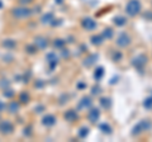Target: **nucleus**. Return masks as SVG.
Instances as JSON below:
<instances>
[{
	"instance_id": "39",
	"label": "nucleus",
	"mask_w": 152,
	"mask_h": 142,
	"mask_svg": "<svg viewBox=\"0 0 152 142\" xmlns=\"http://www.w3.org/2000/svg\"><path fill=\"white\" fill-rule=\"evenodd\" d=\"M57 3H60V4H61V3H62V0H57Z\"/></svg>"
},
{
	"instance_id": "18",
	"label": "nucleus",
	"mask_w": 152,
	"mask_h": 142,
	"mask_svg": "<svg viewBox=\"0 0 152 142\" xmlns=\"http://www.w3.org/2000/svg\"><path fill=\"white\" fill-rule=\"evenodd\" d=\"M102 37L104 38V41H109V40H112L113 38V36H114V31L110 27H107V28H104V31L100 33Z\"/></svg>"
},
{
	"instance_id": "25",
	"label": "nucleus",
	"mask_w": 152,
	"mask_h": 142,
	"mask_svg": "<svg viewBox=\"0 0 152 142\" xmlns=\"http://www.w3.org/2000/svg\"><path fill=\"white\" fill-rule=\"evenodd\" d=\"M143 107L146 108V109H152V95L147 97L143 100Z\"/></svg>"
},
{
	"instance_id": "8",
	"label": "nucleus",
	"mask_w": 152,
	"mask_h": 142,
	"mask_svg": "<svg viewBox=\"0 0 152 142\" xmlns=\"http://www.w3.org/2000/svg\"><path fill=\"white\" fill-rule=\"evenodd\" d=\"M81 27L84 28L85 31L91 32V31H95V29H96L98 23L95 22L91 17H85V18H83V20H81Z\"/></svg>"
},
{
	"instance_id": "35",
	"label": "nucleus",
	"mask_w": 152,
	"mask_h": 142,
	"mask_svg": "<svg viewBox=\"0 0 152 142\" xmlns=\"http://www.w3.org/2000/svg\"><path fill=\"white\" fill-rule=\"evenodd\" d=\"M61 50H62V56H64V57L67 59L69 56H70V52H69V50H66V51H65V48H61Z\"/></svg>"
},
{
	"instance_id": "38",
	"label": "nucleus",
	"mask_w": 152,
	"mask_h": 142,
	"mask_svg": "<svg viewBox=\"0 0 152 142\" xmlns=\"http://www.w3.org/2000/svg\"><path fill=\"white\" fill-rule=\"evenodd\" d=\"M4 109H5V104H3L1 102H0V112L4 111Z\"/></svg>"
},
{
	"instance_id": "22",
	"label": "nucleus",
	"mask_w": 152,
	"mask_h": 142,
	"mask_svg": "<svg viewBox=\"0 0 152 142\" xmlns=\"http://www.w3.org/2000/svg\"><path fill=\"white\" fill-rule=\"evenodd\" d=\"M127 18L126 17H123V15H118V17H114V19H113V23L115 24L117 27H123V26H126L127 24Z\"/></svg>"
},
{
	"instance_id": "36",
	"label": "nucleus",
	"mask_w": 152,
	"mask_h": 142,
	"mask_svg": "<svg viewBox=\"0 0 152 142\" xmlns=\"http://www.w3.org/2000/svg\"><path fill=\"white\" fill-rule=\"evenodd\" d=\"M86 86H88V85L85 84V83H79V84H77V88L80 89V90H83V89H85Z\"/></svg>"
},
{
	"instance_id": "13",
	"label": "nucleus",
	"mask_w": 152,
	"mask_h": 142,
	"mask_svg": "<svg viewBox=\"0 0 152 142\" xmlns=\"http://www.w3.org/2000/svg\"><path fill=\"white\" fill-rule=\"evenodd\" d=\"M64 118L67 122L70 123H72V122H76L79 119V114H77V111H75V109H69V111H66L65 112V114H64Z\"/></svg>"
},
{
	"instance_id": "26",
	"label": "nucleus",
	"mask_w": 152,
	"mask_h": 142,
	"mask_svg": "<svg viewBox=\"0 0 152 142\" xmlns=\"http://www.w3.org/2000/svg\"><path fill=\"white\" fill-rule=\"evenodd\" d=\"M3 46H5V47H8L9 50H12V48H14V47L17 46V43L14 41H12V40H7V41L3 42Z\"/></svg>"
},
{
	"instance_id": "4",
	"label": "nucleus",
	"mask_w": 152,
	"mask_h": 142,
	"mask_svg": "<svg viewBox=\"0 0 152 142\" xmlns=\"http://www.w3.org/2000/svg\"><path fill=\"white\" fill-rule=\"evenodd\" d=\"M147 62H148V57H147V55H145V53H140V55H137L136 57L132 59V66L136 70H140V71L145 69Z\"/></svg>"
},
{
	"instance_id": "27",
	"label": "nucleus",
	"mask_w": 152,
	"mask_h": 142,
	"mask_svg": "<svg viewBox=\"0 0 152 142\" xmlns=\"http://www.w3.org/2000/svg\"><path fill=\"white\" fill-rule=\"evenodd\" d=\"M53 46L56 47V48H64V46H65V41L64 40H61V38H57V40H55V42H53Z\"/></svg>"
},
{
	"instance_id": "21",
	"label": "nucleus",
	"mask_w": 152,
	"mask_h": 142,
	"mask_svg": "<svg viewBox=\"0 0 152 142\" xmlns=\"http://www.w3.org/2000/svg\"><path fill=\"white\" fill-rule=\"evenodd\" d=\"M90 41H91V43H93L94 46H96V47L102 46V45L104 43V38L102 37V34H94V36H91Z\"/></svg>"
},
{
	"instance_id": "28",
	"label": "nucleus",
	"mask_w": 152,
	"mask_h": 142,
	"mask_svg": "<svg viewBox=\"0 0 152 142\" xmlns=\"http://www.w3.org/2000/svg\"><path fill=\"white\" fill-rule=\"evenodd\" d=\"M122 57H123V55H122V52H119V51H115L113 53V61L114 62H118V61H121L122 60Z\"/></svg>"
},
{
	"instance_id": "2",
	"label": "nucleus",
	"mask_w": 152,
	"mask_h": 142,
	"mask_svg": "<svg viewBox=\"0 0 152 142\" xmlns=\"http://www.w3.org/2000/svg\"><path fill=\"white\" fill-rule=\"evenodd\" d=\"M152 130V122L150 119H142L132 128V136H140L143 132H148Z\"/></svg>"
},
{
	"instance_id": "15",
	"label": "nucleus",
	"mask_w": 152,
	"mask_h": 142,
	"mask_svg": "<svg viewBox=\"0 0 152 142\" xmlns=\"http://www.w3.org/2000/svg\"><path fill=\"white\" fill-rule=\"evenodd\" d=\"M7 108H8L9 113H12V114H15V113H18L19 109H20V103L13 100V102L9 103V105H8Z\"/></svg>"
},
{
	"instance_id": "32",
	"label": "nucleus",
	"mask_w": 152,
	"mask_h": 142,
	"mask_svg": "<svg viewBox=\"0 0 152 142\" xmlns=\"http://www.w3.org/2000/svg\"><path fill=\"white\" fill-rule=\"evenodd\" d=\"M4 95L8 97V98H12V97H13V91H12V89H9V88L4 89Z\"/></svg>"
},
{
	"instance_id": "10",
	"label": "nucleus",
	"mask_w": 152,
	"mask_h": 142,
	"mask_svg": "<svg viewBox=\"0 0 152 142\" xmlns=\"http://www.w3.org/2000/svg\"><path fill=\"white\" fill-rule=\"evenodd\" d=\"M98 59H99V55L98 53H90L83 61V65L85 66V67H91V66H94L95 64H96Z\"/></svg>"
},
{
	"instance_id": "3",
	"label": "nucleus",
	"mask_w": 152,
	"mask_h": 142,
	"mask_svg": "<svg viewBox=\"0 0 152 142\" xmlns=\"http://www.w3.org/2000/svg\"><path fill=\"white\" fill-rule=\"evenodd\" d=\"M142 12V4L140 0H129L126 5V13L129 17H136Z\"/></svg>"
},
{
	"instance_id": "17",
	"label": "nucleus",
	"mask_w": 152,
	"mask_h": 142,
	"mask_svg": "<svg viewBox=\"0 0 152 142\" xmlns=\"http://www.w3.org/2000/svg\"><path fill=\"white\" fill-rule=\"evenodd\" d=\"M99 130H100L104 135H112V133H113L112 126L109 124V123H107V122L100 123V124H99Z\"/></svg>"
},
{
	"instance_id": "31",
	"label": "nucleus",
	"mask_w": 152,
	"mask_h": 142,
	"mask_svg": "<svg viewBox=\"0 0 152 142\" xmlns=\"http://www.w3.org/2000/svg\"><path fill=\"white\" fill-rule=\"evenodd\" d=\"M34 0H18V4L19 5H29V4H32Z\"/></svg>"
},
{
	"instance_id": "33",
	"label": "nucleus",
	"mask_w": 152,
	"mask_h": 142,
	"mask_svg": "<svg viewBox=\"0 0 152 142\" xmlns=\"http://www.w3.org/2000/svg\"><path fill=\"white\" fill-rule=\"evenodd\" d=\"M27 51L29 52V53H36V51H37V47L33 45V46H27Z\"/></svg>"
},
{
	"instance_id": "11",
	"label": "nucleus",
	"mask_w": 152,
	"mask_h": 142,
	"mask_svg": "<svg viewBox=\"0 0 152 142\" xmlns=\"http://www.w3.org/2000/svg\"><path fill=\"white\" fill-rule=\"evenodd\" d=\"M46 60H47V64H48L50 69H55L57 65H58V57H57V55L55 52H50V53H47L46 56Z\"/></svg>"
},
{
	"instance_id": "5",
	"label": "nucleus",
	"mask_w": 152,
	"mask_h": 142,
	"mask_svg": "<svg viewBox=\"0 0 152 142\" xmlns=\"http://www.w3.org/2000/svg\"><path fill=\"white\" fill-rule=\"evenodd\" d=\"M115 43H117L118 47H121V48H126V47H128L132 43V38L127 32H122V33L118 34L117 40H115Z\"/></svg>"
},
{
	"instance_id": "24",
	"label": "nucleus",
	"mask_w": 152,
	"mask_h": 142,
	"mask_svg": "<svg viewBox=\"0 0 152 142\" xmlns=\"http://www.w3.org/2000/svg\"><path fill=\"white\" fill-rule=\"evenodd\" d=\"M19 100H20V103H23V104H28L29 100H31L29 94L28 93H22L20 95H19Z\"/></svg>"
},
{
	"instance_id": "1",
	"label": "nucleus",
	"mask_w": 152,
	"mask_h": 142,
	"mask_svg": "<svg viewBox=\"0 0 152 142\" xmlns=\"http://www.w3.org/2000/svg\"><path fill=\"white\" fill-rule=\"evenodd\" d=\"M12 17L15 18L18 20H24L31 18V15L33 14V12L31 10L27 5H18V7H14L12 9Z\"/></svg>"
},
{
	"instance_id": "14",
	"label": "nucleus",
	"mask_w": 152,
	"mask_h": 142,
	"mask_svg": "<svg viewBox=\"0 0 152 142\" xmlns=\"http://www.w3.org/2000/svg\"><path fill=\"white\" fill-rule=\"evenodd\" d=\"M57 122V118L53 114H46L43 118H42V124L46 127H52L55 126Z\"/></svg>"
},
{
	"instance_id": "7",
	"label": "nucleus",
	"mask_w": 152,
	"mask_h": 142,
	"mask_svg": "<svg viewBox=\"0 0 152 142\" xmlns=\"http://www.w3.org/2000/svg\"><path fill=\"white\" fill-rule=\"evenodd\" d=\"M13 132H14V124L10 121L9 119L0 121V133L4 136H8V135H12Z\"/></svg>"
},
{
	"instance_id": "23",
	"label": "nucleus",
	"mask_w": 152,
	"mask_h": 142,
	"mask_svg": "<svg viewBox=\"0 0 152 142\" xmlns=\"http://www.w3.org/2000/svg\"><path fill=\"white\" fill-rule=\"evenodd\" d=\"M89 133H90V128H89V127H86V126H83L79 130V132H77V136H79V138L84 140V138H86V137L89 136Z\"/></svg>"
},
{
	"instance_id": "12",
	"label": "nucleus",
	"mask_w": 152,
	"mask_h": 142,
	"mask_svg": "<svg viewBox=\"0 0 152 142\" xmlns=\"http://www.w3.org/2000/svg\"><path fill=\"white\" fill-rule=\"evenodd\" d=\"M33 45L37 47V50H45L47 46H48V41H47L46 37H42V36H38L34 38V42Z\"/></svg>"
},
{
	"instance_id": "37",
	"label": "nucleus",
	"mask_w": 152,
	"mask_h": 142,
	"mask_svg": "<svg viewBox=\"0 0 152 142\" xmlns=\"http://www.w3.org/2000/svg\"><path fill=\"white\" fill-rule=\"evenodd\" d=\"M24 135H27V136H31V135H32L31 127H28V128H24Z\"/></svg>"
},
{
	"instance_id": "34",
	"label": "nucleus",
	"mask_w": 152,
	"mask_h": 142,
	"mask_svg": "<svg viewBox=\"0 0 152 142\" xmlns=\"http://www.w3.org/2000/svg\"><path fill=\"white\" fill-rule=\"evenodd\" d=\"M34 111H36L37 113H42V112L45 111V107H43V105H38V107L34 108Z\"/></svg>"
},
{
	"instance_id": "30",
	"label": "nucleus",
	"mask_w": 152,
	"mask_h": 142,
	"mask_svg": "<svg viewBox=\"0 0 152 142\" xmlns=\"http://www.w3.org/2000/svg\"><path fill=\"white\" fill-rule=\"evenodd\" d=\"M100 93H102V88L100 86H98V85L93 86V89H91V94H93V95H99Z\"/></svg>"
},
{
	"instance_id": "16",
	"label": "nucleus",
	"mask_w": 152,
	"mask_h": 142,
	"mask_svg": "<svg viewBox=\"0 0 152 142\" xmlns=\"http://www.w3.org/2000/svg\"><path fill=\"white\" fill-rule=\"evenodd\" d=\"M99 103H100V105L103 109H110L112 108V99L110 98H108V97H103L99 99Z\"/></svg>"
},
{
	"instance_id": "29",
	"label": "nucleus",
	"mask_w": 152,
	"mask_h": 142,
	"mask_svg": "<svg viewBox=\"0 0 152 142\" xmlns=\"http://www.w3.org/2000/svg\"><path fill=\"white\" fill-rule=\"evenodd\" d=\"M142 17H143V19H146V20H150V22H152V10L145 12L143 14H142Z\"/></svg>"
},
{
	"instance_id": "40",
	"label": "nucleus",
	"mask_w": 152,
	"mask_h": 142,
	"mask_svg": "<svg viewBox=\"0 0 152 142\" xmlns=\"http://www.w3.org/2000/svg\"><path fill=\"white\" fill-rule=\"evenodd\" d=\"M0 121H1V114H0Z\"/></svg>"
},
{
	"instance_id": "19",
	"label": "nucleus",
	"mask_w": 152,
	"mask_h": 142,
	"mask_svg": "<svg viewBox=\"0 0 152 142\" xmlns=\"http://www.w3.org/2000/svg\"><path fill=\"white\" fill-rule=\"evenodd\" d=\"M55 15L52 13H46L43 17H42V19H41V22L43 23V24H52V23L55 22Z\"/></svg>"
},
{
	"instance_id": "9",
	"label": "nucleus",
	"mask_w": 152,
	"mask_h": 142,
	"mask_svg": "<svg viewBox=\"0 0 152 142\" xmlns=\"http://www.w3.org/2000/svg\"><path fill=\"white\" fill-rule=\"evenodd\" d=\"M88 119L93 124H95V123L100 119V111H99V108H93V107L90 108L88 113Z\"/></svg>"
},
{
	"instance_id": "6",
	"label": "nucleus",
	"mask_w": 152,
	"mask_h": 142,
	"mask_svg": "<svg viewBox=\"0 0 152 142\" xmlns=\"http://www.w3.org/2000/svg\"><path fill=\"white\" fill-rule=\"evenodd\" d=\"M93 107V99L90 97H83L77 103V107H76V111L83 112V111H89L90 108Z\"/></svg>"
},
{
	"instance_id": "20",
	"label": "nucleus",
	"mask_w": 152,
	"mask_h": 142,
	"mask_svg": "<svg viewBox=\"0 0 152 142\" xmlns=\"http://www.w3.org/2000/svg\"><path fill=\"white\" fill-rule=\"evenodd\" d=\"M104 74H105V71H104L103 66H98V67L95 69V71H94V79L96 80V81H100L102 78L104 76Z\"/></svg>"
}]
</instances>
